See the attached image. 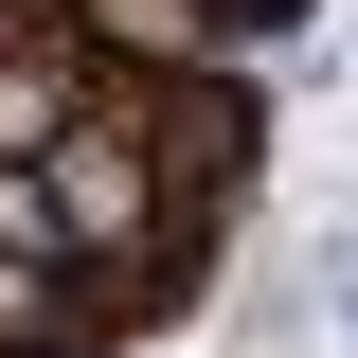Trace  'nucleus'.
I'll return each instance as SVG.
<instances>
[{
	"label": "nucleus",
	"mask_w": 358,
	"mask_h": 358,
	"mask_svg": "<svg viewBox=\"0 0 358 358\" xmlns=\"http://www.w3.org/2000/svg\"><path fill=\"white\" fill-rule=\"evenodd\" d=\"M126 90V126H143V162L197 197V215H233L268 179V90H251V54H215V72H108Z\"/></svg>",
	"instance_id": "1"
},
{
	"label": "nucleus",
	"mask_w": 358,
	"mask_h": 358,
	"mask_svg": "<svg viewBox=\"0 0 358 358\" xmlns=\"http://www.w3.org/2000/svg\"><path fill=\"white\" fill-rule=\"evenodd\" d=\"M72 108H90V36L72 18H0V162H36Z\"/></svg>",
	"instance_id": "2"
},
{
	"label": "nucleus",
	"mask_w": 358,
	"mask_h": 358,
	"mask_svg": "<svg viewBox=\"0 0 358 358\" xmlns=\"http://www.w3.org/2000/svg\"><path fill=\"white\" fill-rule=\"evenodd\" d=\"M72 36H90V72H215V0H72Z\"/></svg>",
	"instance_id": "3"
},
{
	"label": "nucleus",
	"mask_w": 358,
	"mask_h": 358,
	"mask_svg": "<svg viewBox=\"0 0 358 358\" xmlns=\"http://www.w3.org/2000/svg\"><path fill=\"white\" fill-rule=\"evenodd\" d=\"M305 322L358 358V215H322V233H305Z\"/></svg>",
	"instance_id": "4"
},
{
	"label": "nucleus",
	"mask_w": 358,
	"mask_h": 358,
	"mask_svg": "<svg viewBox=\"0 0 358 358\" xmlns=\"http://www.w3.org/2000/svg\"><path fill=\"white\" fill-rule=\"evenodd\" d=\"M215 36L268 72V54H305V36H322V0H215Z\"/></svg>",
	"instance_id": "5"
}]
</instances>
